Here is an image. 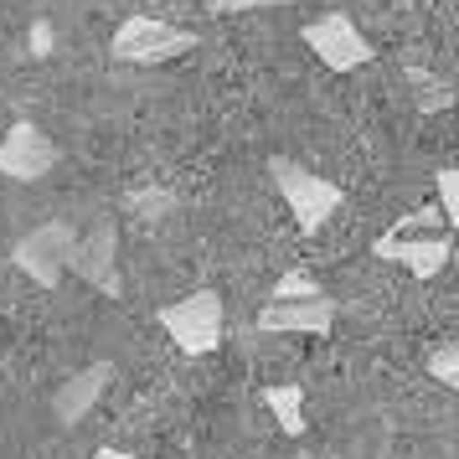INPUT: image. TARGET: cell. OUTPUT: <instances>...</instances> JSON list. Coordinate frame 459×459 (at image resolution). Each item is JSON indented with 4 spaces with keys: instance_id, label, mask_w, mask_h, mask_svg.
I'll return each instance as SVG.
<instances>
[{
    "instance_id": "obj_18",
    "label": "cell",
    "mask_w": 459,
    "mask_h": 459,
    "mask_svg": "<svg viewBox=\"0 0 459 459\" xmlns=\"http://www.w3.org/2000/svg\"><path fill=\"white\" fill-rule=\"evenodd\" d=\"M444 212L438 207H423V212H408V217H397V228H393V238H403V232H413V228H434Z\"/></svg>"
},
{
    "instance_id": "obj_19",
    "label": "cell",
    "mask_w": 459,
    "mask_h": 459,
    "mask_svg": "<svg viewBox=\"0 0 459 459\" xmlns=\"http://www.w3.org/2000/svg\"><path fill=\"white\" fill-rule=\"evenodd\" d=\"M52 47V31L47 26H31V52H47Z\"/></svg>"
},
{
    "instance_id": "obj_16",
    "label": "cell",
    "mask_w": 459,
    "mask_h": 459,
    "mask_svg": "<svg viewBox=\"0 0 459 459\" xmlns=\"http://www.w3.org/2000/svg\"><path fill=\"white\" fill-rule=\"evenodd\" d=\"M269 5H299V0H207L212 16H238V11H269Z\"/></svg>"
},
{
    "instance_id": "obj_5",
    "label": "cell",
    "mask_w": 459,
    "mask_h": 459,
    "mask_svg": "<svg viewBox=\"0 0 459 459\" xmlns=\"http://www.w3.org/2000/svg\"><path fill=\"white\" fill-rule=\"evenodd\" d=\"M299 37H305V47H310L331 73H356V67H367L377 57V47L367 42V37L356 31V22H351V16H341V11L315 16Z\"/></svg>"
},
{
    "instance_id": "obj_20",
    "label": "cell",
    "mask_w": 459,
    "mask_h": 459,
    "mask_svg": "<svg viewBox=\"0 0 459 459\" xmlns=\"http://www.w3.org/2000/svg\"><path fill=\"white\" fill-rule=\"evenodd\" d=\"M93 459H134V455H125V449H99Z\"/></svg>"
},
{
    "instance_id": "obj_14",
    "label": "cell",
    "mask_w": 459,
    "mask_h": 459,
    "mask_svg": "<svg viewBox=\"0 0 459 459\" xmlns=\"http://www.w3.org/2000/svg\"><path fill=\"white\" fill-rule=\"evenodd\" d=\"M429 377L459 393V341H455V346H438V351L429 356Z\"/></svg>"
},
{
    "instance_id": "obj_4",
    "label": "cell",
    "mask_w": 459,
    "mask_h": 459,
    "mask_svg": "<svg viewBox=\"0 0 459 459\" xmlns=\"http://www.w3.org/2000/svg\"><path fill=\"white\" fill-rule=\"evenodd\" d=\"M73 243H78V232L67 228V222H42V228H31L11 248V264L31 279V284H42V290H57L67 273V258H73Z\"/></svg>"
},
{
    "instance_id": "obj_13",
    "label": "cell",
    "mask_w": 459,
    "mask_h": 459,
    "mask_svg": "<svg viewBox=\"0 0 459 459\" xmlns=\"http://www.w3.org/2000/svg\"><path fill=\"white\" fill-rule=\"evenodd\" d=\"M299 299H320V284H315L310 273H284L273 284V305H299Z\"/></svg>"
},
{
    "instance_id": "obj_15",
    "label": "cell",
    "mask_w": 459,
    "mask_h": 459,
    "mask_svg": "<svg viewBox=\"0 0 459 459\" xmlns=\"http://www.w3.org/2000/svg\"><path fill=\"white\" fill-rule=\"evenodd\" d=\"M418 108H423V114H444V108H455V88L438 83V78H423V83H418Z\"/></svg>"
},
{
    "instance_id": "obj_17",
    "label": "cell",
    "mask_w": 459,
    "mask_h": 459,
    "mask_svg": "<svg viewBox=\"0 0 459 459\" xmlns=\"http://www.w3.org/2000/svg\"><path fill=\"white\" fill-rule=\"evenodd\" d=\"M170 207H176L170 191H140V196H129V212H140V217H155V212H170Z\"/></svg>"
},
{
    "instance_id": "obj_8",
    "label": "cell",
    "mask_w": 459,
    "mask_h": 459,
    "mask_svg": "<svg viewBox=\"0 0 459 459\" xmlns=\"http://www.w3.org/2000/svg\"><path fill=\"white\" fill-rule=\"evenodd\" d=\"M335 305L331 294H320V299H299V305H269V310L258 315V331L264 335H325L335 325Z\"/></svg>"
},
{
    "instance_id": "obj_2",
    "label": "cell",
    "mask_w": 459,
    "mask_h": 459,
    "mask_svg": "<svg viewBox=\"0 0 459 459\" xmlns=\"http://www.w3.org/2000/svg\"><path fill=\"white\" fill-rule=\"evenodd\" d=\"M160 331L176 341V351L186 356H207L222 346V294L217 290H191L186 299H176L160 310Z\"/></svg>"
},
{
    "instance_id": "obj_12",
    "label": "cell",
    "mask_w": 459,
    "mask_h": 459,
    "mask_svg": "<svg viewBox=\"0 0 459 459\" xmlns=\"http://www.w3.org/2000/svg\"><path fill=\"white\" fill-rule=\"evenodd\" d=\"M434 191H438V212H444V222H449V228H459V166L438 170Z\"/></svg>"
},
{
    "instance_id": "obj_9",
    "label": "cell",
    "mask_w": 459,
    "mask_h": 459,
    "mask_svg": "<svg viewBox=\"0 0 459 459\" xmlns=\"http://www.w3.org/2000/svg\"><path fill=\"white\" fill-rule=\"evenodd\" d=\"M372 253L387 258V264H403L413 279H434V273H444L455 243H449V238H393V232H382L372 243Z\"/></svg>"
},
{
    "instance_id": "obj_3",
    "label": "cell",
    "mask_w": 459,
    "mask_h": 459,
    "mask_svg": "<svg viewBox=\"0 0 459 459\" xmlns=\"http://www.w3.org/2000/svg\"><path fill=\"white\" fill-rule=\"evenodd\" d=\"M202 42L196 31L186 26H170V22H155V16H129L119 31H114V63H134V67H155V63H170V57H181L191 47Z\"/></svg>"
},
{
    "instance_id": "obj_1",
    "label": "cell",
    "mask_w": 459,
    "mask_h": 459,
    "mask_svg": "<svg viewBox=\"0 0 459 459\" xmlns=\"http://www.w3.org/2000/svg\"><path fill=\"white\" fill-rule=\"evenodd\" d=\"M269 176H273V186H279V196L290 202L299 232H320L335 212H341V202H346L335 181H325V176H315V170H305V166H294L284 155L269 160Z\"/></svg>"
},
{
    "instance_id": "obj_7",
    "label": "cell",
    "mask_w": 459,
    "mask_h": 459,
    "mask_svg": "<svg viewBox=\"0 0 459 459\" xmlns=\"http://www.w3.org/2000/svg\"><path fill=\"white\" fill-rule=\"evenodd\" d=\"M114 253H119V232H114V222H99L88 238H78V243H73L67 269L78 273V279H88L99 294L119 299V294H125V284H119V264H114Z\"/></svg>"
},
{
    "instance_id": "obj_6",
    "label": "cell",
    "mask_w": 459,
    "mask_h": 459,
    "mask_svg": "<svg viewBox=\"0 0 459 459\" xmlns=\"http://www.w3.org/2000/svg\"><path fill=\"white\" fill-rule=\"evenodd\" d=\"M63 160V150L52 134L22 119V125H11V134L0 140V176H11V181H42L47 170Z\"/></svg>"
},
{
    "instance_id": "obj_10",
    "label": "cell",
    "mask_w": 459,
    "mask_h": 459,
    "mask_svg": "<svg viewBox=\"0 0 459 459\" xmlns=\"http://www.w3.org/2000/svg\"><path fill=\"white\" fill-rule=\"evenodd\" d=\"M104 387H108V367L99 361V367H88V372L67 377L63 387L52 393V408H57V418H63L67 429H73V423H78V418H83L88 408L99 403V393H104Z\"/></svg>"
},
{
    "instance_id": "obj_11",
    "label": "cell",
    "mask_w": 459,
    "mask_h": 459,
    "mask_svg": "<svg viewBox=\"0 0 459 459\" xmlns=\"http://www.w3.org/2000/svg\"><path fill=\"white\" fill-rule=\"evenodd\" d=\"M264 403H269V413L279 418V429L290 438L305 434V393H299V382H273V387H264Z\"/></svg>"
}]
</instances>
